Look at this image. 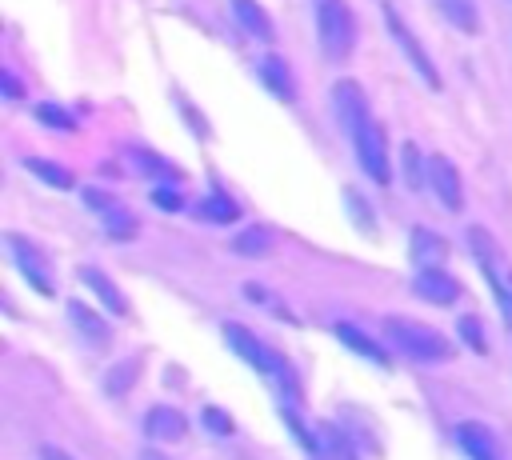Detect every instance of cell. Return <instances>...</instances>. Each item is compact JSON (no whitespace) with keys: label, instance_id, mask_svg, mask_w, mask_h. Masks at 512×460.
I'll return each instance as SVG.
<instances>
[{"label":"cell","instance_id":"d4e9b609","mask_svg":"<svg viewBox=\"0 0 512 460\" xmlns=\"http://www.w3.org/2000/svg\"><path fill=\"white\" fill-rule=\"evenodd\" d=\"M36 120H40V124H48V128H64V132H72V128H76L72 112H64L60 104H36Z\"/></svg>","mask_w":512,"mask_h":460},{"label":"cell","instance_id":"5bb4252c","mask_svg":"<svg viewBox=\"0 0 512 460\" xmlns=\"http://www.w3.org/2000/svg\"><path fill=\"white\" fill-rule=\"evenodd\" d=\"M336 340H340L344 348H352L356 356H364L368 364H380V368H388V352H384V348H380L376 340H368V336H364V332H360L356 324L340 320V324H336Z\"/></svg>","mask_w":512,"mask_h":460},{"label":"cell","instance_id":"52a82bcc","mask_svg":"<svg viewBox=\"0 0 512 460\" xmlns=\"http://www.w3.org/2000/svg\"><path fill=\"white\" fill-rule=\"evenodd\" d=\"M428 184L436 192V200L448 208V212H460L464 208V188H460V172L448 156H428Z\"/></svg>","mask_w":512,"mask_h":460},{"label":"cell","instance_id":"3957f363","mask_svg":"<svg viewBox=\"0 0 512 460\" xmlns=\"http://www.w3.org/2000/svg\"><path fill=\"white\" fill-rule=\"evenodd\" d=\"M224 340H228V348H232L244 364H252L256 372L276 376L280 384H292V368H288V364H284V360H280L256 332H248L244 324H232V320H228V324H224Z\"/></svg>","mask_w":512,"mask_h":460},{"label":"cell","instance_id":"d6986e66","mask_svg":"<svg viewBox=\"0 0 512 460\" xmlns=\"http://www.w3.org/2000/svg\"><path fill=\"white\" fill-rule=\"evenodd\" d=\"M196 216H200V220H208V224H232V220L240 216V208H236V200H232V196L212 192L208 200H200V204H196Z\"/></svg>","mask_w":512,"mask_h":460},{"label":"cell","instance_id":"7c38bea8","mask_svg":"<svg viewBox=\"0 0 512 460\" xmlns=\"http://www.w3.org/2000/svg\"><path fill=\"white\" fill-rule=\"evenodd\" d=\"M80 280H84V284L96 292V300H100V304H104L112 316H128V300L120 296V288H116V284H112V280H108L100 268L84 264V268H80Z\"/></svg>","mask_w":512,"mask_h":460},{"label":"cell","instance_id":"484cf974","mask_svg":"<svg viewBox=\"0 0 512 460\" xmlns=\"http://www.w3.org/2000/svg\"><path fill=\"white\" fill-rule=\"evenodd\" d=\"M136 368H140V364H120V368H112V372L104 376V392H108V396H120L124 388H132Z\"/></svg>","mask_w":512,"mask_h":460},{"label":"cell","instance_id":"ffe728a7","mask_svg":"<svg viewBox=\"0 0 512 460\" xmlns=\"http://www.w3.org/2000/svg\"><path fill=\"white\" fill-rule=\"evenodd\" d=\"M400 164H404V184L416 192V188L428 180V168H424V164H428V156L416 148V140H408V144L400 148Z\"/></svg>","mask_w":512,"mask_h":460},{"label":"cell","instance_id":"83f0119b","mask_svg":"<svg viewBox=\"0 0 512 460\" xmlns=\"http://www.w3.org/2000/svg\"><path fill=\"white\" fill-rule=\"evenodd\" d=\"M128 164L136 168V172H164L168 164L160 160V156H152V152H128Z\"/></svg>","mask_w":512,"mask_h":460},{"label":"cell","instance_id":"cb8c5ba5","mask_svg":"<svg viewBox=\"0 0 512 460\" xmlns=\"http://www.w3.org/2000/svg\"><path fill=\"white\" fill-rule=\"evenodd\" d=\"M456 332H460V340L472 348V352H488V332H484V324H480V316H460V324H456Z\"/></svg>","mask_w":512,"mask_h":460},{"label":"cell","instance_id":"44dd1931","mask_svg":"<svg viewBox=\"0 0 512 460\" xmlns=\"http://www.w3.org/2000/svg\"><path fill=\"white\" fill-rule=\"evenodd\" d=\"M444 252H448V244H444L440 236H432L428 228H416V232H412V260H420L424 268H432Z\"/></svg>","mask_w":512,"mask_h":460},{"label":"cell","instance_id":"7a4b0ae2","mask_svg":"<svg viewBox=\"0 0 512 460\" xmlns=\"http://www.w3.org/2000/svg\"><path fill=\"white\" fill-rule=\"evenodd\" d=\"M312 20H316V40L332 64H344L356 40V20L344 0H312Z\"/></svg>","mask_w":512,"mask_h":460},{"label":"cell","instance_id":"4fadbf2b","mask_svg":"<svg viewBox=\"0 0 512 460\" xmlns=\"http://www.w3.org/2000/svg\"><path fill=\"white\" fill-rule=\"evenodd\" d=\"M256 76L268 84V92H272L276 100H292V96H296L292 72H288V64H284L280 56H260V64H256Z\"/></svg>","mask_w":512,"mask_h":460},{"label":"cell","instance_id":"4316f807","mask_svg":"<svg viewBox=\"0 0 512 460\" xmlns=\"http://www.w3.org/2000/svg\"><path fill=\"white\" fill-rule=\"evenodd\" d=\"M200 420H204V428L216 432V436H228V432H232V416H224L220 408H204Z\"/></svg>","mask_w":512,"mask_h":460},{"label":"cell","instance_id":"1f68e13d","mask_svg":"<svg viewBox=\"0 0 512 460\" xmlns=\"http://www.w3.org/2000/svg\"><path fill=\"white\" fill-rule=\"evenodd\" d=\"M40 460H72V456H68L64 448H52V444H44V448H40Z\"/></svg>","mask_w":512,"mask_h":460},{"label":"cell","instance_id":"5b68a950","mask_svg":"<svg viewBox=\"0 0 512 460\" xmlns=\"http://www.w3.org/2000/svg\"><path fill=\"white\" fill-rule=\"evenodd\" d=\"M384 24H388V32H392V40L404 48V56H408V64L420 72V80L428 84V88H440V76H436V68H432V60H428V52H424V44L408 32V24L400 20V12L392 8V4H384Z\"/></svg>","mask_w":512,"mask_h":460},{"label":"cell","instance_id":"30bf717a","mask_svg":"<svg viewBox=\"0 0 512 460\" xmlns=\"http://www.w3.org/2000/svg\"><path fill=\"white\" fill-rule=\"evenodd\" d=\"M144 432H148L152 440H180V436L188 432V420H184V412H176V408H168V404H156V408H148V416H144Z\"/></svg>","mask_w":512,"mask_h":460},{"label":"cell","instance_id":"e0dca14e","mask_svg":"<svg viewBox=\"0 0 512 460\" xmlns=\"http://www.w3.org/2000/svg\"><path fill=\"white\" fill-rule=\"evenodd\" d=\"M68 316H72V324H76L88 340H100V344H104V340L112 336V328L100 320V312L88 308V304H80V300H68Z\"/></svg>","mask_w":512,"mask_h":460},{"label":"cell","instance_id":"4dcf8cb0","mask_svg":"<svg viewBox=\"0 0 512 460\" xmlns=\"http://www.w3.org/2000/svg\"><path fill=\"white\" fill-rule=\"evenodd\" d=\"M0 80H4V96H8V100H20V96H24V92H20V80H16L12 72H4Z\"/></svg>","mask_w":512,"mask_h":460},{"label":"cell","instance_id":"6da1fadb","mask_svg":"<svg viewBox=\"0 0 512 460\" xmlns=\"http://www.w3.org/2000/svg\"><path fill=\"white\" fill-rule=\"evenodd\" d=\"M384 340L396 352H404L408 360H416V364H440V360L452 356L448 340L436 328L416 324V320H404V316H384Z\"/></svg>","mask_w":512,"mask_h":460},{"label":"cell","instance_id":"f1b7e54d","mask_svg":"<svg viewBox=\"0 0 512 460\" xmlns=\"http://www.w3.org/2000/svg\"><path fill=\"white\" fill-rule=\"evenodd\" d=\"M152 204H156V208H168V212H176V208H180V196H176L172 188H152Z\"/></svg>","mask_w":512,"mask_h":460},{"label":"cell","instance_id":"2e32d148","mask_svg":"<svg viewBox=\"0 0 512 460\" xmlns=\"http://www.w3.org/2000/svg\"><path fill=\"white\" fill-rule=\"evenodd\" d=\"M272 248H276V228H268V224H252L232 240L236 256H268Z\"/></svg>","mask_w":512,"mask_h":460},{"label":"cell","instance_id":"7402d4cb","mask_svg":"<svg viewBox=\"0 0 512 460\" xmlns=\"http://www.w3.org/2000/svg\"><path fill=\"white\" fill-rule=\"evenodd\" d=\"M24 168H28L32 176H40L48 188H72V184H76V176H72L68 168L48 164V160H32V156H28V160H24Z\"/></svg>","mask_w":512,"mask_h":460},{"label":"cell","instance_id":"8fae6325","mask_svg":"<svg viewBox=\"0 0 512 460\" xmlns=\"http://www.w3.org/2000/svg\"><path fill=\"white\" fill-rule=\"evenodd\" d=\"M456 444L464 448L468 460H496V440H492V432H488L484 424H476V420L456 424Z\"/></svg>","mask_w":512,"mask_h":460},{"label":"cell","instance_id":"9c48e42d","mask_svg":"<svg viewBox=\"0 0 512 460\" xmlns=\"http://www.w3.org/2000/svg\"><path fill=\"white\" fill-rule=\"evenodd\" d=\"M412 288H416V296L420 300H428V304H452L456 296H460V284H456V276H448L444 268H420L416 272V280H412Z\"/></svg>","mask_w":512,"mask_h":460},{"label":"cell","instance_id":"8992f818","mask_svg":"<svg viewBox=\"0 0 512 460\" xmlns=\"http://www.w3.org/2000/svg\"><path fill=\"white\" fill-rule=\"evenodd\" d=\"M4 244L12 248V260H16V268L24 272V280L40 292V296H52V272H48V264H44V256L28 244V240H20L16 232H8L4 236Z\"/></svg>","mask_w":512,"mask_h":460},{"label":"cell","instance_id":"ba28073f","mask_svg":"<svg viewBox=\"0 0 512 460\" xmlns=\"http://www.w3.org/2000/svg\"><path fill=\"white\" fill-rule=\"evenodd\" d=\"M332 108H336V116H340V124H344L348 136L368 120V100H364V92L352 80H340L332 88Z\"/></svg>","mask_w":512,"mask_h":460},{"label":"cell","instance_id":"ac0fdd59","mask_svg":"<svg viewBox=\"0 0 512 460\" xmlns=\"http://www.w3.org/2000/svg\"><path fill=\"white\" fill-rule=\"evenodd\" d=\"M436 8L448 16V24H456L464 36H476L480 32V16H476V4L472 0H436Z\"/></svg>","mask_w":512,"mask_h":460},{"label":"cell","instance_id":"9a60e30c","mask_svg":"<svg viewBox=\"0 0 512 460\" xmlns=\"http://www.w3.org/2000/svg\"><path fill=\"white\" fill-rule=\"evenodd\" d=\"M232 16H236V20H240V28H244L248 36H256V40H272V36H276L272 16H268L256 0H232Z\"/></svg>","mask_w":512,"mask_h":460},{"label":"cell","instance_id":"f546056e","mask_svg":"<svg viewBox=\"0 0 512 460\" xmlns=\"http://www.w3.org/2000/svg\"><path fill=\"white\" fill-rule=\"evenodd\" d=\"M84 204L104 212V208H112V196H104V192H96V188H84Z\"/></svg>","mask_w":512,"mask_h":460},{"label":"cell","instance_id":"603a6c76","mask_svg":"<svg viewBox=\"0 0 512 460\" xmlns=\"http://www.w3.org/2000/svg\"><path fill=\"white\" fill-rule=\"evenodd\" d=\"M104 232L112 240H128V236H136V216L128 208L112 204V208H104Z\"/></svg>","mask_w":512,"mask_h":460},{"label":"cell","instance_id":"277c9868","mask_svg":"<svg viewBox=\"0 0 512 460\" xmlns=\"http://www.w3.org/2000/svg\"><path fill=\"white\" fill-rule=\"evenodd\" d=\"M352 148H356L360 168H364L376 184H388V180H392V168H388V136H384V128H380L372 116L352 132Z\"/></svg>","mask_w":512,"mask_h":460}]
</instances>
